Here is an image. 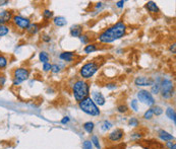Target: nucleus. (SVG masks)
I'll return each instance as SVG.
<instances>
[{"mask_svg":"<svg viewBox=\"0 0 176 149\" xmlns=\"http://www.w3.org/2000/svg\"><path fill=\"white\" fill-rule=\"evenodd\" d=\"M126 34V25L122 21H118L114 25L108 27L107 30L99 35L98 41L102 44H110L116 40L121 39Z\"/></svg>","mask_w":176,"mask_h":149,"instance_id":"obj_1","label":"nucleus"},{"mask_svg":"<svg viewBox=\"0 0 176 149\" xmlns=\"http://www.w3.org/2000/svg\"><path fill=\"white\" fill-rule=\"evenodd\" d=\"M72 94L75 96V100L76 101H82L86 97L89 96L90 94V85L88 82H86L82 79L75 81L72 86Z\"/></svg>","mask_w":176,"mask_h":149,"instance_id":"obj_2","label":"nucleus"},{"mask_svg":"<svg viewBox=\"0 0 176 149\" xmlns=\"http://www.w3.org/2000/svg\"><path fill=\"white\" fill-rule=\"evenodd\" d=\"M78 106H79V109L84 113L87 114V115L94 116V117L100 115V110H99L98 106L93 101V100L90 96L86 97V99L82 100V101H79Z\"/></svg>","mask_w":176,"mask_h":149,"instance_id":"obj_3","label":"nucleus"},{"mask_svg":"<svg viewBox=\"0 0 176 149\" xmlns=\"http://www.w3.org/2000/svg\"><path fill=\"white\" fill-rule=\"evenodd\" d=\"M98 70H99L98 63L95 61H90L82 66L81 70H79V74H81V76L84 79H90L97 73Z\"/></svg>","mask_w":176,"mask_h":149,"instance_id":"obj_4","label":"nucleus"},{"mask_svg":"<svg viewBox=\"0 0 176 149\" xmlns=\"http://www.w3.org/2000/svg\"><path fill=\"white\" fill-rule=\"evenodd\" d=\"M160 91H161V96L163 99H171L174 93V83L170 79H162V81L160 82Z\"/></svg>","mask_w":176,"mask_h":149,"instance_id":"obj_5","label":"nucleus"},{"mask_svg":"<svg viewBox=\"0 0 176 149\" xmlns=\"http://www.w3.org/2000/svg\"><path fill=\"white\" fill-rule=\"evenodd\" d=\"M30 76V71L27 68L20 67L14 69L13 71V85H20L21 82L25 81Z\"/></svg>","mask_w":176,"mask_h":149,"instance_id":"obj_6","label":"nucleus"},{"mask_svg":"<svg viewBox=\"0 0 176 149\" xmlns=\"http://www.w3.org/2000/svg\"><path fill=\"white\" fill-rule=\"evenodd\" d=\"M136 96H137V100H139L140 103L145 104H147V106L152 107L155 104L154 96H153V94L148 90H145V89L140 90L139 93H137Z\"/></svg>","mask_w":176,"mask_h":149,"instance_id":"obj_7","label":"nucleus"},{"mask_svg":"<svg viewBox=\"0 0 176 149\" xmlns=\"http://www.w3.org/2000/svg\"><path fill=\"white\" fill-rule=\"evenodd\" d=\"M12 21L21 30H27L31 24V20L28 17H24L21 15H14L12 16Z\"/></svg>","mask_w":176,"mask_h":149,"instance_id":"obj_8","label":"nucleus"},{"mask_svg":"<svg viewBox=\"0 0 176 149\" xmlns=\"http://www.w3.org/2000/svg\"><path fill=\"white\" fill-rule=\"evenodd\" d=\"M153 83H154V79L146 76H139L134 79V84L136 86H152Z\"/></svg>","mask_w":176,"mask_h":149,"instance_id":"obj_9","label":"nucleus"},{"mask_svg":"<svg viewBox=\"0 0 176 149\" xmlns=\"http://www.w3.org/2000/svg\"><path fill=\"white\" fill-rule=\"evenodd\" d=\"M123 136H124V132L122 129H115L108 135V139H109L111 142H118L123 138Z\"/></svg>","mask_w":176,"mask_h":149,"instance_id":"obj_10","label":"nucleus"},{"mask_svg":"<svg viewBox=\"0 0 176 149\" xmlns=\"http://www.w3.org/2000/svg\"><path fill=\"white\" fill-rule=\"evenodd\" d=\"M93 96V101L97 104V106H104L105 103H106V100H105L104 96L101 93H98V91H93L92 93Z\"/></svg>","mask_w":176,"mask_h":149,"instance_id":"obj_11","label":"nucleus"},{"mask_svg":"<svg viewBox=\"0 0 176 149\" xmlns=\"http://www.w3.org/2000/svg\"><path fill=\"white\" fill-rule=\"evenodd\" d=\"M82 27L79 24H75V25H72L70 27V36L73 37V38H79L82 36Z\"/></svg>","mask_w":176,"mask_h":149,"instance_id":"obj_12","label":"nucleus"},{"mask_svg":"<svg viewBox=\"0 0 176 149\" xmlns=\"http://www.w3.org/2000/svg\"><path fill=\"white\" fill-rule=\"evenodd\" d=\"M159 138L161 139L162 141H172L174 140V136L171 135L170 133H168L167 131H165V130H160L159 131Z\"/></svg>","mask_w":176,"mask_h":149,"instance_id":"obj_13","label":"nucleus"},{"mask_svg":"<svg viewBox=\"0 0 176 149\" xmlns=\"http://www.w3.org/2000/svg\"><path fill=\"white\" fill-rule=\"evenodd\" d=\"M146 8L148 9L149 12L151 13H158L159 12V7L154 1H148L146 4Z\"/></svg>","mask_w":176,"mask_h":149,"instance_id":"obj_14","label":"nucleus"},{"mask_svg":"<svg viewBox=\"0 0 176 149\" xmlns=\"http://www.w3.org/2000/svg\"><path fill=\"white\" fill-rule=\"evenodd\" d=\"M73 57H75V53L72 52H62L59 55V58L65 62H71Z\"/></svg>","mask_w":176,"mask_h":149,"instance_id":"obj_15","label":"nucleus"},{"mask_svg":"<svg viewBox=\"0 0 176 149\" xmlns=\"http://www.w3.org/2000/svg\"><path fill=\"white\" fill-rule=\"evenodd\" d=\"M53 23L56 27H64V25L67 24V20H66V18L63 16H56V17H54Z\"/></svg>","mask_w":176,"mask_h":149,"instance_id":"obj_16","label":"nucleus"},{"mask_svg":"<svg viewBox=\"0 0 176 149\" xmlns=\"http://www.w3.org/2000/svg\"><path fill=\"white\" fill-rule=\"evenodd\" d=\"M40 30V27H39V24H31L30 25H29V27L27 28V31L30 35H35V34H37L38 31H39Z\"/></svg>","mask_w":176,"mask_h":149,"instance_id":"obj_17","label":"nucleus"},{"mask_svg":"<svg viewBox=\"0 0 176 149\" xmlns=\"http://www.w3.org/2000/svg\"><path fill=\"white\" fill-rule=\"evenodd\" d=\"M0 18L4 20L5 23H8L9 20H12V14H11V12H10V11L4 10V11H2L1 13H0Z\"/></svg>","mask_w":176,"mask_h":149,"instance_id":"obj_18","label":"nucleus"},{"mask_svg":"<svg viewBox=\"0 0 176 149\" xmlns=\"http://www.w3.org/2000/svg\"><path fill=\"white\" fill-rule=\"evenodd\" d=\"M166 116L168 117L169 119L172 120L174 123L176 121V114H175V110L173 109V107H168L167 110H166Z\"/></svg>","mask_w":176,"mask_h":149,"instance_id":"obj_19","label":"nucleus"},{"mask_svg":"<svg viewBox=\"0 0 176 149\" xmlns=\"http://www.w3.org/2000/svg\"><path fill=\"white\" fill-rule=\"evenodd\" d=\"M97 46H96V44H89V45H87L85 47L84 49V52L86 54H91L93 52H95V51H97Z\"/></svg>","mask_w":176,"mask_h":149,"instance_id":"obj_20","label":"nucleus"},{"mask_svg":"<svg viewBox=\"0 0 176 149\" xmlns=\"http://www.w3.org/2000/svg\"><path fill=\"white\" fill-rule=\"evenodd\" d=\"M39 59L43 64L48 63V61H49V54L47 52H45V51H42V52H40V54H39Z\"/></svg>","mask_w":176,"mask_h":149,"instance_id":"obj_21","label":"nucleus"},{"mask_svg":"<svg viewBox=\"0 0 176 149\" xmlns=\"http://www.w3.org/2000/svg\"><path fill=\"white\" fill-rule=\"evenodd\" d=\"M160 80V79H159ZM154 81V83L152 84V87H151V93L153 94H158L160 93V81Z\"/></svg>","mask_w":176,"mask_h":149,"instance_id":"obj_22","label":"nucleus"},{"mask_svg":"<svg viewBox=\"0 0 176 149\" xmlns=\"http://www.w3.org/2000/svg\"><path fill=\"white\" fill-rule=\"evenodd\" d=\"M94 128H95V125L93 122H87L84 124V129L86 130V132L89 133V134H91L94 131Z\"/></svg>","mask_w":176,"mask_h":149,"instance_id":"obj_23","label":"nucleus"},{"mask_svg":"<svg viewBox=\"0 0 176 149\" xmlns=\"http://www.w3.org/2000/svg\"><path fill=\"white\" fill-rule=\"evenodd\" d=\"M151 111L153 113V115H156V116H160L163 114V109L161 107H158V106H154L151 107Z\"/></svg>","mask_w":176,"mask_h":149,"instance_id":"obj_24","label":"nucleus"},{"mask_svg":"<svg viewBox=\"0 0 176 149\" xmlns=\"http://www.w3.org/2000/svg\"><path fill=\"white\" fill-rule=\"evenodd\" d=\"M9 33V27L6 24H2L0 25V38L6 36Z\"/></svg>","mask_w":176,"mask_h":149,"instance_id":"obj_25","label":"nucleus"},{"mask_svg":"<svg viewBox=\"0 0 176 149\" xmlns=\"http://www.w3.org/2000/svg\"><path fill=\"white\" fill-rule=\"evenodd\" d=\"M112 123L109 122V121H104L103 123H102V126H101V129H102V131H104V132H106L108 131V130H110L112 128Z\"/></svg>","mask_w":176,"mask_h":149,"instance_id":"obj_26","label":"nucleus"},{"mask_svg":"<svg viewBox=\"0 0 176 149\" xmlns=\"http://www.w3.org/2000/svg\"><path fill=\"white\" fill-rule=\"evenodd\" d=\"M7 59H6L5 56H3L0 54V69H4L6 66H7Z\"/></svg>","mask_w":176,"mask_h":149,"instance_id":"obj_27","label":"nucleus"},{"mask_svg":"<svg viewBox=\"0 0 176 149\" xmlns=\"http://www.w3.org/2000/svg\"><path fill=\"white\" fill-rule=\"evenodd\" d=\"M91 142H92V144H93V145H95V147L97 148V149H101L100 142H99V138H98L96 135H93V136H92Z\"/></svg>","mask_w":176,"mask_h":149,"instance_id":"obj_28","label":"nucleus"},{"mask_svg":"<svg viewBox=\"0 0 176 149\" xmlns=\"http://www.w3.org/2000/svg\"><path fill=\"white\" fill-rule=\"evenodd\" d=\"M52 16H53V12L49 10V9H45L44 12H43V17L45 18V20H50Z\"/></svg>","mask_w":176,"mask_h":149,"instance_id":"obj_29","label":"nucleus"},{"mask_svg":"<svg viewBox=\"0 0 176 149\" xmlns=\"http://www.w3.org/2000/svg\"><path fill=\"white\" fill-rule=\"evenodd\" d=\"M128 125L130 127H137L140 125V122L136 118H130L129 121H128Z\"/></svg>","mask_w":176,"mask_h":149,"instance_id":"obj_30","label":"nucleus"},{"mask_svg":"<svg viewBox=\"0 0 176 149\" xmlns=\"http://www.w3.org/2000/svg\"><path fill=\"white\" fill-rule=\"evenodd\" d=\"M82 149H93V144L91 140H86L82 143Z\"/></svg>","mask_w":176,"mask_h":149,"instance_id":"obj_31","label":"nucleus"},{"mask_svg":"<svg viewBox=\"0 0 176 149\" xmlns=\"http://www.w3.org/2000/svg\"><path fill=\"white\" fill-rule=\"evenodd\" d=\"M117 111L119 113H127V111H128V107H127V106H125V104H120V106H118Z\"/></svg>","mask_w":176,"mask_h":149,"instance_id":"obj_32","label":"nucleus"},{"mask_svg":"<svg viewBox=\"0 0 176 149\" xmlns=\"http://www.w3.org/2000/svg\"><path fill=\"white\" fill-rule=\"evenodd\" d=\"M153 116H154V115H153L151 109L148 110L145 114H143V118H145L146 120H151V119L153 118Z\"/></svg>","mask_w":176,"mask_h":149,"instance_id":"obj_33","label":"nucleus"},{"mask_svg":"<svg viewBox=\"0 0 176 149\" xmlns=\"http://www.w3.org/2000/svg\"><path fill=\"white\" fill-rule=\"evenodd\" d=\"M137 104H139V101H137V100H132V103H130V107H132V109L134 111V112H136L137 109H139Z\"/></svg>","mask_w":176,"mask_h":149,"instance_id":"obj_34","label":"nucleus"},{"mask_svg":"<svg viewBox=\"0 0 176 149\" xmlns=\"http://www.w3.org/2000/svg\"><path fill=\"white\" fill-rule=\"evenodd\" d=\"M60 66L58 64H53L52 65V67H51V71L53 72V73H59L60 72Z\"/></svg>","mask_w":176,"mask_h":149,"instance_id":"obj_35","label":"nucleus"},{"mask_svg":"<svg viewBox=\"0 0 176 149\" xmlns=\"http://www.w3.org/2000/svg\"><path fill=\"white\" fill-rule=\"evenodd\" d=\"M51 67H52V65H51L49 62L45 63V64H43V71H45V72L51 71Z\"/></svg>","mask_w":176,"mask_h":149,"instance_id":"obj_36","label":"nucleus"},{"mask_svg":"<svg viewBox=\"0 0 176 149\" xmlns=\"http://www.w3.org/2000/svg\"><path fill=\"white\" fill-rule=\"evenodd\" d=\"M79 39H81V42L82 44H88V42H89V37L87 35H82V36L79 37Z\"/></svg>","mask_w":176,"mask_h":149,"instance_id":"obj_37","label":"nucleus"},{"mask_svg":"<svg viewBox=\"0 0 176 149\" xmlns=\"http://www.w3.org/2000/svg\"><path fill=\"white\" fill-rule=\"evenodd\" d=\"M124 3H125V1L120 0V1H117L116 3H115V5H116V7H118V8H123L124 7Z\"/></svg>","mask_w":176,"mask_h":149,"instance_id":"obj_38","label":"nucleus"},{"mask_svg":"<svg viewBox=\"0 0 176 149\" xmlns=\"http://www.w3.org/2000/svg\"><path fill=\"white\" fill-rule=\"evenodd\" d=\"M167 146L170 148V149H176V144L174 143V142L168 141V142H167Z\"/></svg>","mask_w":176,"mask_h":149,"instance_id":"obj_39","label":"nucleus"},{"mask_svg":"<svg viewBox=\"0 0 176 149\" xmlns=\"http://www.w3.org/2000/svg\"><path fill=\"white\" fill-rule=\"evenodd\" d=\"M5 81H6V78L3 75H0V87L5 84Z\"/></svg>","mask_w":176,"mask_h":149,"instance_id":"obj_40","label":"nucleus"},{"mask_svg":"<svg viewBox=\"0 0 176 149\" xmlns=\"http://www.w3.org/2000/svg\"><path fill=\"white\" fill-rule=\"evenodd\" d=\"M69 117H63V118H62V120H61V124L62 125H65V124H67V123H68L69 122Z\"/></svg>","mask_w":176,"mask_h":149,"instance_id":"obj_41","label":"nucleus"},{"mask_svg":"<svg viewBox=\"0 0 176 149\" xmlns=\"http://www.w3.org/2000/svg\"><path fill=\"white\" fill-rule=\"evenodd\" d=\"M106 87L108 88V89H115L117 86L115 83H108V84H106Z\"/></svg>","mask_w":176,"mask_h":149,"instance_id":"obj_42","label":"nucleus"},{"mask_svg":"<svg viewBox=\"0 0 176 149\" xmlns=\"http://www.w3.org/2000/svg\"><path fill=\"white\" fill-rule=\"evenodd\" d=\"M42 40L44 41V42H46V43H49L50 41H51V38L49 36H47V35H45V36L42 37Z\"/></svg>","mask_w":176,"mask_h":149,"instance_id":"obj_43","label":"nucleus"},{"mask_svg":"<svg viewBox=\"0 0 176 149\" xmlns=\"http://www.w3.org/2000/svg\"><path fill=\"white\" fill-rule=\"evenodd\" d=\"M132 137L134 139V138H136V139H140V138H142V135L140 134V133H133V135L132 136Z\"/></svg>","mask_w":176,"mask_h":149,"instance_id":"obj_44","label":"nucleus"},{"mask_svg":"<svg viewBox=\"0 0 176 149\" xmlns=\"http://www.w3.org/2000/svg\"><path fill=\"white\" fill-rule=\"evenodd\" d=\"M175 48H176V45H175V44H172V45L170 46V51H171V52L173 53V54H175V53H176Z\"/></svg>","mask_w":176,"mask_h":149,"instance_id":"obj_45","label":"nucleus"},{"mask_svg":"<svg viewBox=\"0 0 176 149\" xmlns=\"http://www.w3.org/2000/svg\"><path fill=\"white\" fill-rule=\"evenodd\" d=\"M102 5H103V3L99 2V3H97V5H96V8H100V7H102Z\"/></svg>","mask_w":176,"mask_h":149,"instance_id":"obj_46","label":"nucleus"},{"mask_svg":"<svg viewBox=\"0 0 176 149\" xmlns=\"http://www.w3.org/2000/svg\"><path fill=\"white\" fill-rule=\"evenodd\" d=\"M8 1H2V2H0V5H5V4H7Z\"/></svg>","mask_w":176,"mask_h":149,"instance_id":"obj_47","label":"nucleus"},{"mask_svg":"<svg viewBox=\"0 0 176 149\" xmlns=\"http://www.w3.org/2000/svg\"><path fill=\"white\" fill-rule=\"evenodd\" d=\"M161 149H166V148H161Z\"/></svg>","mask_w":176,"mask_h":149,"instance_id":"obj_48","label":"nucleus"}]
</instances>
